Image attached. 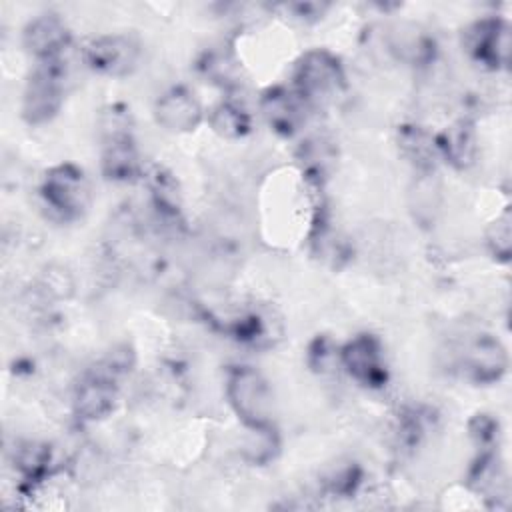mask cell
<instances>
[{"label": "cell", "mask_w": 512, "mask_h": 512, "mask_svg": "<svg viewBox=\"0 0 512 512\" xmlns=\"http://www.w3.org/2000/svg\"><path fill=\"white\" fill-rule=\"evenodd\" d=\"M226 398L248 430L272 426V392L252 366H236L226 378Z\"/></svg>", "instance_id": "2"}, {"label": "cell", "mask_w": 512, "mask_h": 512, "mask_svg": "<svg viewBox=\"0 0 512 512\" xmlns=\"http://www.w3.org/2000/svg\"><path fill=\"white\" fill-rule=\"evenodd\" d=\"M466 54L480 66L500 70L510 60V26L502 18H482L472 22L462 34Z\"/></svg>", "instance_id": "6"}, {"label": "cell", "mask_w": 512, "mask_h": 512, "mask_svg": "<svg viewBox=\"0 0 512 512\" xmlns=\"http://www.w3.org/2000/svg\"><path fill=\"white\" fill-rule=\"evenodd\" d=\"M62 56L40 60L28 76L22 94V116L28 124H46L60 112L68 76Z\"/></svg>", "instance_id": "1"}, {"label": "cell", "mask_w": 512, "mask_h": 512, "mask_svg": "<svg viewBox=\"0 0 512 512\" xmlns=\"http://www.w3.org/2000/svg\"><path fill=\"white\" fill-rule=\"evenodd\" d=\"M436 150L456 168L470 166L476 154V140L472 128L466 122L452 124L438 136Z\"/></svg>", "instance_id": "14"}, {"label": "cell", "mask_w": 512, "mask_h": 512, "mask_svg": "<svg viewBox=\"0 0 512 512\" xmlns=\"http://www.w3.org/2000/svg\"><path fill=\"white\" fill-rule=\"evenodd\" d=\"M50 462V450L44 444H32L28 442L22 446L16 454V466L26 478H40L46 472V466Z\"/></svg>", "instance_id": "16"}, {"label": "cell", "mask_w": 512, "mask_h": 512, "mask_svg": "<svg viewBox=\"0 0 512 512\" xmlns=\"http://www.w3.org/2000/svg\"><path fill=\"white\" fill-rule=\"evenodd\" d=\"M304 104L294 90L270 88L260 100V110L274 132L290 136L304 122Z\"/></svg>", "instance_id": "12"}, {"label": "cell", "mask_w": 512, "mask_h": 512, "mask_svg": "<svg viewBox=\"0 0 512 512\" xmlns=\"http://www.w3.org/2000/svg\"><path fill=\"white\" fill-rule=\"evenodd\" d=\"M278 448V442H276V434L270 428H258V430H250V440L246 442L244 446V452H246V458L250 462H256V464H266L268 460L274 458V452Z\"/></svg>", "instance_id": "18"}, {"label": "cell", "mask_w": 512, "mask_h": 512, "mask_svg": "<svg viewBox=\"0 0 512 512\" xmlns=\"http://www.w3.org/2000/svg\"><path fill=\"white\" fill-rule=\"evenodd\" d=\"M338 360L342 368L350 374V378H354L362 386L380 388L388 380L382 344L372 334H358L348 340L338 350Z\"/></svg>", "instance_id": "7"}, {"label": "cell", "mask_w": 512, "mask_h": 512, "mask_svg": "<svg viewBox=\"0 0 512 512\" xmlns=\"http://www.w3.org/2000/svg\"><path fill=\"white\" fill-rule=\"evenodd\" d=\"M116 374L108 368H98L96 372L88 374L74 392V414L80 420L94 422L106 418L116 402Z\"/></svg>", "instance_id": "8"}, {"label": "cell", "mask_w": 512, "mask_h": 512, "mask_svg": "<svg viewBox=\"0 0 512 512\" xmlns=\"http://www.w3.org/2000/svg\"><path fill=\"white\" fill-rule=\"evenodd\" d=\"M40 196L60 220L80 218L92 200L88 178L70 162L56 164L44 174Z\"/></svg>", "instance_id": "4"}, {"label": "cell", "mask_w": 512, "mask_h": 512, "mask_svg": "<svg viewBox=\"0 0 512 512\" xmlns=\"http://www.w3.org/2000/svg\"><path fill=\"white\" fill-rule=\"evenodd\" d=\"M344 70L340 60L322 48L300 56L294 70V92L306 104H322L344 90Z\"/></svg>", "instance_id": "3"}, {"label": "cell", "mask_w": 512, "mask_h": 512, "mask_svg": "<svg viewBox=\"0 0 512 512\" xmlns=\"http://www.w3.org/2000/svg\"><path fill=\"white\" fill-rule=\"evenodd\" d=\"M464 368L478 384L498 382L508 368V354L502 342L490 334L476 336L464 352Z\"/></svg>", "instance_id": "10"}, {"label": "cell", "mask_w": 512, "mask_h": 512, "mask_svg": "<svg viewBox=\"0 0 512 512\" xmlns=\"http://www.w3.org/2000/svg\"><path fill=\"white\" fill-rule=\"evenodd\" d=\"M142 46L132 34H102L84 46V62L90 70L102 76H128L138 66Z\"/></svg>", "instance_id": "5"}, {"label": "cell", "mask_w": 512, "mask_h": 512, "mask_svg": "<svg viewBox=\"0 0 512 512\" xmlns=\"http://www.w3.org/2000/svg\"><path fill=\"white\" fill-rule=\"evenodd\" d=\"M210 126L224 138H240L250 132V116L240 106L222 102L212 110Z\"/></svg>", "instance_id": "15"}, {"label": "cell", "mask_w": 512, "mask_h": 512, "mask_svg": "<svg viewBox=\"0 0 512 512\" xmlns=\"http://www.w3.org/2000/svg\"><path fill=\"white\" fill-rule=\"evenodd\" d=\"M154 118L170 132H190L202 120V106L190 90L174 86L156 100Z\"/></svg>", "instance_id": "11"}, {"label": "cell", "mask_w": 512, "mask_h": 512, "mask_svg": "<svg viewBox=\"0 0 512 512\" xmlns=\"http://www.w3.org/2000/svg\"><path fill=\"white\" fill-rule=\"evenodd\" d=\"M100 168L102 174L114 182H128L140 174V156L132 132L102 138Z\"/></svg>", "instance_id": "13"}, {"label": "cell", "mask_w": 512, "mask_h": 512, "mask_svg": "<svg viewBox=\"0 0 512 512\" xmlns=\"http://www.w3.org/2000/svg\"><path fill=\"white\" fill-rule=\"evenodd\" d=\"M486 244L494 258L506 262L510 258L512 250V230H510V214L504 212L500 218H496L488 230H486Z\"/></svg>", "instance_id": "17"}, {"label": "cell", "mask_w": 512, "mask_h": 512, "mask_svg": "<svg viewBox=\"0 0 512 512\" xmlns=\"http://www.w3.org/2000/svg\"><path fill=\"white\" fill-rule=\"evenodd\" d=\"M24 48L40 62L62 56L70 44V32L58 14H40L22 30Z\"/></svg>", "instance_id": "9"}]
</instances>
